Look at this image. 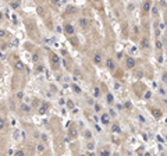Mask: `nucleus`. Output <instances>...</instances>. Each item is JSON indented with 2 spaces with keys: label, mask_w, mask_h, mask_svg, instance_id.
<instances>
[{
  "label": "nucleus",
  "mask_w": 167,
  "mask_h": 156,
  "mask_svg": "<svg viewBox=\"0 0 167 156\" xmlns=\"http://www.w3.org/2000/svg\"><path fill=\"white\" fill-rule=\"evenodd\" d=\"M106 97H107V103H114V96H113V94H107L106 95Z\"/></svg>",
  "instance_id": "f8f14e48"
},
{
  "label": "nucleus",
  "mask_w": 167,
  "mask_h": 156,
  "mask_svg": "<svg viewBox=\"0 0 167 156\" xmlns=\"http://www.w3.org/2000/svg\"><path fill=\"white\" fill-rule=\"evenodd\" d=\"M72 88H74V91L77 92V94H80V92H81L80 89H78V86H77V85H72Z\"/></svg>",
  "instance_id": "5701e85b"
},
{
  "label": "nucleus",
  "mask_w": 167,
  "mask_h": 156,
  "mask_svg": "<svg viewBox=\"0 0 167 156\" xmlns=\"http://www.w3.org/2000/svg\"><path fill=\"white\" fill-rule=\"evenodd\" d=\"M64 32L66 35H74V27H72V24H64Z\"/></svg>",
  "instance_id": "39448f33"
},
{
  "label": "nucleus",
  "mask_w": 167,
  "mask_h": 156,
  "mask_svg": "<svg viewBox=\"0 0 167 156\" xmlns=\"http://www.w3.org/2000/svg\"><path fill=\"white\" fill-rule=\"evenodd\" d=\"M85 136H86V138H91V136H92V135H91V133H89V131H86V134H85Z\"/></svg>",
  "instance_id": "393cba45"
},
{
  "label": "nucleus",
  "mask_w": 167,
  "mask_h": 156,
  "mask_svg": "<svg viewBox=\"0 0 167 156\" xmlns=\"http://www.w3.org/2000/svg\"><path fill=\"white\" fill-rule=\"evenodd\" d=\"M163 81H166V82H167V74H164V75H163Z\"/></svg>",
  "instance_id": "a878e982"
},
{
  "label": "nucleus",
  "mask_w": 167,
  "mask_h": 156,
  "mask_svg": "<svg viewBox=\"0 0 167 156\" xmlns=\"http://www.w3.org/2000/svg\"><path fill=\"white\" fill-rule=\"evenodd\" d=\"M16 68H17V70H18V71H21V70H22V68H24V66H22V63H17V64H16Z\"/></svg>",
  "instance_id": "f3484780"
},
{
  "label": "nucleus",
  "mask_w": 167,
  "mask_h": 156,
  "mask_svg": "<svg viewBox=\"0 0 167 156\" xmlns=\"http://www.w3.org/2000/svg\"><path fill=\"white\" fill-rule=\"evenodd\" d=\"M93 94H95V96L97 97V96H99V95H100V92H99V89H97V88H96V89H95V91H93Z\"/></svg>",
  "instance_id": "412c9836"
},
{
  "label": "nucleus",
  "mask_w": 167,
  "mask_h": 156,
  "mask_svg": "<svg viewBox=\"0 0 167 156\" xmlns=\"http://www.w3.org/2000/svg\"><path fill=\"white\" fill-rule=\"evenodd\" d=\"M19 6H21V2H19V0H14V2H11V8L13 10L19 8Z\"/></svg>",
  "instance_id": "9b49d317"
},
{
  "label": "nucleus",
  "mask_w": 167,
  "mask_h": 156,
  "mask_svg": "<svg viewBox=\"0 0 167 156\" xmlns=\"http://www.w3.org/2000/svg\"><path fill=\"white\" fill-rule=\"evenodd\" d=\"M111 133L113 134H120L121 133V128L117 123H111Z\"/></svg>",
  "instance_id": "1a4fd4ad"
},
{
  "label": "nucleus",
  "mask_w": 167,
  "mask_h": 156,
  "mask_svg": "<svg viewBox=\"0 0 167 156\" xmlns=\"http://www.w3.org/2000/svg\"><path fill=\"white\" fill-rule=\"evenodd\" d=\"M70 135L72 136V138H75L77 136V130L75 128H70Z\"/></svg>",
  "instance_id": "2eb2a0df"
},
{
  "label": "nucleus",
  "mask_w": 167,
  "mask_h": 156,
  "mask_svg": "<svg viewBox=\"0 0 167 156\" xmlns=\"http://www.w3.org/2000/svg\"><path fill=\"white\" fill-rule=\"evenodd\" d=\"M17 97H18V100H22V92H18V94H17Z\"/></svg>",
  "instance_id": "4be33fe9"
},
{
  "label": "nucleus",
  "mask_w": 167,
  "mask_h": 156,
  "mask_svg": "<svg viewBox=\"0 0 167 156\" xmlns=\"http://www.w3.org/2000/svg\"><path fill=\"white\" fill-rule=\"evenodd\" d=\"M78 22H80L81 28H88V25H89V19L85 18V17H81L80 19H78Z\"/></svg>",
  "instance_id": "0eeeda50"
},
{
  "label": "nucleus",
  "mask_w": 167,
  "mask_h": 156,
  "mask_svg": "<svg viewBox=\"0 0 167 156\" xmlns=\"http://www.w3.org/2000/svg\"><path fill=\"white\" fill-rule=\"evenodd\" d=\"M36 150H38V152H43V150H45V145H43V144H38Z\"/></svg>",
  "instance_id": "ddd939ff"
},
{
  "label": "nucleus",
  "mask_w": 167,
  "mask_h": 156,
  "mask_svg": "<svg viewBox=\"0 0 167 156\" xmlns=\"http://www.w3.org/2000/svg\"><path fill=\"white\" fill-rule=\"evenodd\" d=\"M152 10H153V11H152V13H153V16H158V7H153V8H152Z\"/></svg>",
  "instance_id": "aec40b11"
},
{
  "label": "nucleus",
  "mask_w": 167,
  "mask_h": 156,
  "mask_svg": "<svg viewBox=\"0 0 167 156\" xmlns=\"http://www.w3.org/2000/svg\"><path fill=\"white\" fill-rule=\"evenodd\" d=\"M49 58H50V61H52V66L53 68H58V66H60V58H58V56L56 55V53H50L49 55Z\"/></svg>",
  "instance_id": "7ed1b4c3"
},
{
  "label": "nucleus",
  "mask_w": 167,
  "mask_h": 156,
  "mask_svg": "<svg viewBox=\"0 0 167 156\" xmlns=\"http://www.w3.org/2000/svg\"><path fill=\"white\" fill-rule=\"evenodd\" d=\"M36 10H38V14H41V16H43V14H45V11H43V7H38Z\"/></svg>",
  "instance_id": "6ab92c4d"
},
{
  "label": "nucleus",
  "mask_w": 167,
  "mask_h": 156,
  "mask_svg": "<svg viewBox=\"0 0 167 156\" xmlns=\"http://www.w3.org/2000/svg\"><path fill=\"white\" fill-rule=\"evenodd\" d=\"M49 107H50V105H49L47 102H43V103H42V106L39 107V113H41V114H45L46 111H47V109H49Z\"/></svg>",
  "instance_id": "6e6552de"
},
{
  "label": "nucleus",
  "mask_w": 167,
  "mask_h": 156,
  "mask_svg": "<svg viewBox=\"0 0 167 156\" xmlns=\"http://www.w3.org/2000/svg\"><path fill=\"white\" fill-rule=\"evenodd\" d=\"M16 155H24V150H16Z\"/></svg>",
  "instance_id": "b1692460"
},
{
  "label": "nucleus",
  "mask_w": 167,
  "mask_h": 156,
  "mask_svg": "<svg viewBox=\"0 0 167 156\" xmlns=\"http://www.w3.org/2000/svg\"><path fill=\"white\" fill-rule=\"evenodd\" d=\"M93 109H95V111H97V113H99V111L102 110V106H100V105H97V103H96L95 106H93Z\"/></svg>",
  "instance_id": "dca6fc26"
},
{
  "label": "nucleus",
  "mask_w": 167,
  "mask_h": 156,
  "mask_svg": "<svg viewBox=\"0 0 167 156\" xmlns=\"http://www.w3.org/2000/svg\"><path fill=\"white\" fill-rule=\"evenodd\" d=\"M116 67H117V63H116V60L113 57H107L106 58V68L109 71H114L116 70Z\"/></svg>",
  "instance_id": "f03ea898"
},
{
  "label": "nucleus",
  "mask_w": 167,
  "mask_h": 156,
  "mask_svg": "<svg viewBox=\"0 0 167 156\" xmlns=\"http://www.w3.org/2000/svg\"><path fill=\"white\" fill-rule=\"evenodd\" d=\"M125 64H127V68H130V70H132V68L136 67V60L132 56H127L125 58Z\"/></svg>",
  "instance_id": "20e7f679"
},
{
  "label": "nucleus",
  "mask_w": 167,
  "mask_h": 156,
  "mask_svg": "<svg viewBox=\"0 0 167 156\" xmlns=\"http://www.w3.org/2000/svg\"><path fill=\"white\" fill-rule=\"evenodd\" d=\"M142 47H146V46H148V39H146V38H144V41H142V45H141Z\"/></svg>",
  "instance_id": "a211bd4d"
},
{
  "label": "nucleus",
  "mask_w": 167,
  "mask_h": 156,
  "mask_svg": "<svg viewBox=\"0 0 167 156\" xmlns=\"http://www.w3.org/2000/svg\"><path fill=\"white\" fill-rule=\"evenodd\" d=\"M150 10V0H145L144 4H142V11L144 13H148Z\"/></svg>",
  "instance_id": "9d476101"
},
{
  "label": "nucleus",
  "mask_w": 167,
  "mask_h": 156,
  "mask_svg": "<svg viewBox=\"0 0 167 156\" xmlns=\"http://www.w3.org/2000/svg\"><path fill=\"white\" fill-rule=\"evenodd\" d=\"M99 155H110V150L103 148V149H100V150H99Z\"/></svg>",
  "instance_id": "4468645a"
},
{
  "label": "nucleus",
  "mask_w": 167,
  "mask_h": 156,
  "mask_svg": "<svg viewBox=\"0 0 167 156\" xmlns=\"http://www.w3.org/2000/svg\"><path fill=\"white\" fill-rule=\"evenodd\" d=\"M99 121L102 123V125H106V127H109V125H111V116L109 114V113H102L100 114V117H99Z\"/></svg>",
  "instance_id": "f257e3e1"
},
{
  "label": "nucleus",
  "mask_w": 167,
  "mask_h": 156,
  "mask_svg": "<svg viewBox=\"0 0 167 156\" xmlns=\"http://www.w3.org/2000/svg\"><path fill=\"white\" fill-rule=\"evenodd\" d=\"M92 61L95 63V64L100 66V64H102V53H100V52H96L95 55H93V58H92Z\"/></svg>",
  "instance_id": "423d86ee"
}]
</instances>
